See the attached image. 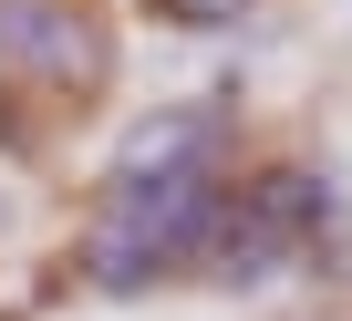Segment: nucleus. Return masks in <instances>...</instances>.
<instances>
[{
	"label": "nucleus",
	"mask_w": 352,
	"mask_h": 321,
	"mask_svg": "<svg viewBox=\"0 0 352 321\" xmlns=\"http://www.w3.org/2000/svg\"><path fill=\"white\" fill-rule=\"evenodd\" d=\"M218 177H155V187H114V208L83 228L73 269L114 300L176 280V269H208V239H218Z\"/></svg>",
	"instance_id": "1"
},
{
	"label": "nucleus",
	"mask_w": 352,
	"mask_h": 321,
	"mask_svg": "<svg viewBox=\"0 0 352 321\" xmlns=\"http://www.w3.org/2000/svg\"><path fill=\"white\" fill-rule=\"evenodd\" d=\"M331 239V187L311 177V166H259L228 208H218V239H208V269L218 280H270V269H290L300 249H321Z\"/></svg>",
	"instance_id": "2"
},
{
	"label": "nucleus",
	"mask_w": 352,
	"mask_h": 321,
	"mask_svg": "<svg viewBox=\"0 0 352 321\" xmlns=\"http://www.w3.org/2000/svg\"><path fill=\"white\" fill-rule=\"evenodd\" d=\"M114 73V32L83 0H0V83H32V93H104Z\"/></svg>",
	"instance_id": "3"
},
{
	"label": "nucleus",
	"mask_w": 352,
	"mask_h": 321,
	"mask_svg": "<svg viewBox=\"0 0 352 321\" xmlns=\"http://www.w3.org/2000/svg\"><path fill=\"white\" fill-rule=\"evenodd\" d=\"M208 114L176 104V114H145L124 145H114V187H155V177H208Z\"/></svg>",
	"instance_id": "4"
},
{
	"label": "nucleus",
	"mask_w": 352,
	"mask_h": 321,
	"mask_svg": "<svg viewBox=\"0 0 352 321\" xmlns=\"http://www.w3.org/2000/svg\"><path fill=\"white\" fill-rule=\"evenodd\" d=\"M239 11H249V0H155V21H176V32H218Z\"/></svg>",
	"instance_id": "5"
},
{
	"label": "nucleus",
	"mask_w": 352,
	"mask_h": 321,
	"mask_svg": "<svg viewBox=\"0 0 352 321\" xmlns=\"http://www.w3.org/2000/svg\"><path fill=\"white\" fill-rule=\"evenodd\" d=\"M32 145H42V135H32V114H21V93L0 83V155H32Z\"/></svg>",
	"instance_id": "6"
},
{
	"label": "nucleus",
	"mask_w": 352,
	"mask_h": 321,
	"mask_svg": "<svg viewBox=\"0 0 352 321\" xmlns=\"http://www.w3.org/2000/svg\"><path fill=\"white\" fill-rule=\"evenodd\" d=\"M11 239H21V197L0 187V249H11Z\"/></svg>",
	"instance_id": "7"
}]
</instances>
